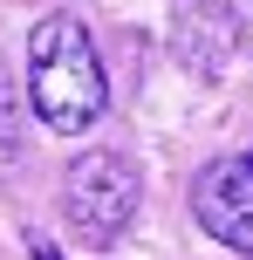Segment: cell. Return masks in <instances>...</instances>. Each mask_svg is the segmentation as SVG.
<instances>
[{
  "mask_svg": "<svg viewBox=\"0 0 253 260\" xmlns=\"http://www.w3.org/2000/svg\"><path fill=\"white\" fill-rule=\"evenodd\" d=\"M192 219L233 253H253V157H219L192 178Z\"/></svg>",
  "mask_w": 253,
  "mask_h": 260,
  "instance_id": "3",
  "label": "cell"
},
{
  "mask_svg": "<svg viewBox=\"0 0 253 260\" xmlns=\"http://www.w3.org/2000/svg\"><path fill=\"white\" fill-rule=\"evenodd\" d=\"M171 41H178V55H185L199 76H219V69L233 62V48H240V21H233L219 0H178L171 7Z\"/></svg>",
  "mask_w": 253,
  "mask_h": 260,
  "instance_id": "4",
  "label": "cell"
},
{
  "mask_svg": "<svg viewBox=\"0 0 253 260\" xmlns=\"http://www.w3.org/2000/svg\"><path fill=\"white\" fill-rule=\"evenodd\" d=\"M137 199H144V178H137L130 157L123 151H89L62 178V219L82 247H110L137 219Z\"/></svg>",
  "mask_w": 253,
  "mask_h": 260,
  "instance_id": "2",
  "label": "cell"
},
{
  "mask_svg": "<svg viewBox=\"0 0 253 260\" xmlns=\"http://www.w3.org/2000/svg\"><path fill=\"white\" fill-rule=\"evenodd\" d=\"M27 96H34V117L55 137H76L103 117L110 76H103V55H96L89 27L76 14L34 21V35H27Z\"/></svg>",
  "mask_w": 253,
  "mask_h": 260,
  "instance_id": "1",
  "label": "cell"
},
{
  "mask_svg": "<svg viewBox=\"0 0 253 260\" xmlns=\"http://www.w3.org/2000/svg\"><path fill=\"white\" fill-rule=\"evenodd\" d=\"M14 151H21V117H14V89L0 76V157H14Z\"/></svg>",
  "mask_w": 253,
  "mask_h": 260,
  "instance_id": "5",
  "label": "cell"
},
{
  "mask_svg": "<svg viewBox=\"0 0 253 260\" xmlns=\"http://www.w3.org/2000/svg\"><path fill=\"white\" fill-rule=\"evenodd\" d=\"M34 260H62V253H55V247H41V240H34Z\"/></svg>",
  "mask_w": 253,
  "mask_h": 260,
  "instance_id": "6",
  "label": "cell"
}]
</instances>
